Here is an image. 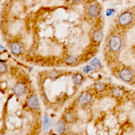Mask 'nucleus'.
<instances>
[{
	"instance_id": "obj_1",
	"label": "nucleus",
	"mask_w": 135,
	"mask_h": 135,
	"mask_svg": "<svg viewBox=\"0 0 135 135\" xmlns=\"http://www.w3.org/2000/svg\"><path fill=\"white\" fill-rule=\"evenodd\" d=\"M122 46L121 39L117 36L112 37L109 41V46L113 51H118L120 49Z\"/></svg>"
},
{
	"instance_id": "obj_2",
	"label": "nucleus",
	"mask_w": 135,
	"mask_h": 135,
	"mask_svg": "<svg viewBox=\"0 0 135 135\" xmlns=\"http://www.w3.org/2000/svg\"><path fill=\"white\" fill-rule=\"evenodd\" d=\"M132 19V15L130 13L125 12L119 16V22L122 25H127L131 22Z\"/></svg>"
},
{
	"instance_id": "obj_3",
	"label": "nucleus",
	"mask_w": 135,
	"mask_h": 135,
	"mask_svg": "<svg viewBox=\"0 0 135 135\" xmlns=\"http://www.w3.org/2000/svg\"><path fill=\"white\" fill-rule=\"evenodd\" d=\"M120 76L124 81L129 82L132 79L133 74L130 70L125 69L120 72Z\"/></svg>"
},
{
	"instance_id": "obj_4",
	"label": "nucleus",
	"mask_w": 135,
	"mask_h": 135,
	"mask_svg": "<svg viewBox=\"0 0 135 135\" xmlns=\"http://www.w3.org/2000/svg\"><path fill=\"white\" fill-rule=\"evenodd\" d=\"M91 100V95L87 92L82 93L79 98L78 102L80 104L85 105L89 103Z\"/></svg>"
},
{
	"instance_id": "obj_5",
	"label": "nucleus",
	"mask_w": 135,
	"mask_h": 135,
	"mask_svg": "<svg viewBox=\"0 0 135 135\" xmlns=\"http://www.w3.org/2000/svg\"><path fill=\"white\" fill-rule=\"evenodd\" d=\"M13 92L15 95L21 96L24 94L25 92V86L22 83H17L13 88Z\"/></svg>"
},
{
	"instance_id": "obj_6",
	"label": "nucleus",
	"mask_w": 135,
	"mask_h": 135,
	"mask_svg": "<svg viewBox=\"0 0 135 135\" xmlns=\"http://www.w3.org/2000/svg\"><path fill=\"white\" fill-rule=\"evenodd\" d=\"M38 99L35 95L31 96L27 101V105L32 109H36L38 106Z\"/></svg>"
},
{
	"instance_id": "obj_7",
	"label": "nucleus",
	"mask_w": 135,
	"mask_h": 135,
	"mask_svg": "<svg viewBox=\"0 0 135 135\" xmlns=\"http://www.w3.org/2000/svg\"><path fill=\"white\" fill-rule=\"evenodd\" d=\"M11 51L13 54L18 55L22 52V46L18 42H13L11 45Z\"/></svg>"
},
{
	"instance_id": "obj_8",
	"label": "nucleus",
	"mask_w": 135,
	"mask_h": 135,
	"mask_svg": "<svg viewBox=\"0 0 135 135\" xmlns=\"http://www.w3.org/2000/svg\"><path fill=\"white\" fill-rule=\"evenodd\" d=\"M56 130L60 134L64 133L66 130V126L65 123L62 121H59L56 124Z\"/></svg>"
},
{
	"instance_id": "obj_9",
	"label": "nucleus",
	"mask_w": 135,
	"mask_h": 135,
	"mask_svg": "<svg viewBox=\"0 0 135 135\" xmlns=\"http://www.w3.org/2000/svg\"><path fill=\"white\" fill-rule=\"evenodd\" d=\"M89 13L93 17H96L98 15L99 11L97 5H92L90 6L89 8Z\"/></svg>"
},
{
	"instance_id": "obj_10",
	"label": "nucleus",
	"mask_w": 135,
	"mask_h": 135,
	"mask_svg": "<svg viewBox=\"0 0 135 135\" xmlns=\"http://www.w3.org/2000/svg\"><path fill=\"white\" fill-rule=\"evenodd\" d=\"M103 32L101 30H99L96 31L93 36V38L94 41L97 42H100L103 38Z\"/></svg>"
},
{
	"instance_id": "obj_11",
	"label": "nucleus",
	"mask_w": 135,
	"mask_h": 135,
	"mask_svg": "<svg viewBox=\"0 0 135 135\" xmlns=\"http://www.w3.org/2000/svg\"><path fill=\"white\" fill-rule=\"evenodd\" d=\"M51 125V121L50 118L47 115H45L43 119V130L44 131L47 130Z\"/></svg>"
},
{
	"instance_id": "obj_12",
	"label": "nucleus",
	"mask_w": 135,
	"mask_h": 135,
	"mask_svg": "<svg viewBox=\"0 0 135 135\" xmlns=\"http://www.w3.org/2000/svg\"><path fill=\"white\" fill-rule=\"evenodd\" d=\"M91 64L93 67L95 69H99L101 66V63L100 60L97 58H94L92 60V61L91 62Z\"/></svg>"
},
{
	"instance_id": "obj_13",
	"label": "nucleus",
	"mask_w": 135,
	"mask_h": 135,
	"mask_svg": "<svg viewBox=\"0 0 135 135\" xmlns=\"http://www.w3.org/2000/svg\"><path fill=\"white\" fill-rule=\"evenodd\" d=\"M73 80L76 84H79L82 82L83 80V76L80 74H77L74 76L73 78Z\"/></svg>"
},
{
	"instance_id": "obj_14",
	"label": "nucleus",
	"mask_w": 135,
	"mask_h": 135,
	"mask_svg": "<svg viewBox=\"0 0 135 135\" xmlns=\"http://www.w3.org/2000/svg\"><path fill=\"white\" fill-rule=\"evenodd\" d=\"M7 70V66L3 63H0V74H2L6 72Z\"/></svg>"
},
{
	"instance_id": "obj_15",
	"label": "nucleus",
	"mask_w": 135,
	"mask_h": 135,
	"mask_svg": "<svg viewBox=\"0 0 135 135\" xmlns=\"http://www.w3.org/2000/svg\"><path fill=\"white\" fill-rule=\"evenodd\" d=\"M104 85L103 84H98L96 85L95 89L98 91H101L104 89Z\"/></svg>"
},
{
	"instance_id": "obj_16",
	"label": "nucleus",
	"mask_w": 135,
	"mask_h": 135,
	"mask_svg": "<svg viewBox=\"0 0 135 135\" xmlns=\"http://www.w3.org/2000/svg\"><path fill=\"white\" fill-rule=\"evenodd\" d=\"M92 70V68L90 66H85V67L84 68L83 71H84V72H85V73H88V72H89V71H91Z\"/></svg>"
},
{
	"instance_id": "obj_17",
	"label": "nucleus",
	"mask_w": 135,
	"mask_h": 135,
	"mask_svg": "<svg viewBox=\"0 0 135 135\" xmlns=\"http://www.w3.org/2000/svg\"><path fill=\"white\" fill-rule=\"evenodd\" d=\"M74 61H75V59H74V57H72V56L70 57L69 58V59H68V62H71V63L74 62Z\"/></svg>"
},
{
	"instance_id": "obj_18",
	"label": "nucleus",
	"mask_w": 135,
	"mask_h": 135,
	"mask_svg": "<svg viewBox=\"0 0 135 135\" xmlns=\"http://www.w3.org/2000/svg\"><path fill=\"white\" fill-rule=\"evenodd\" d=\"M73 2H79L81 0H72Z\"/></svg>"
},
{
	"instance_id": "obj_19",
	"label": "nucleus",
	"mask_w": 135,
	"mask_h": 135,
	"mask_svg": "<svg viewBox=\"0 0 135 135\" xmlns=\"http://www.w3.org/2000/svg\"><path fill=\"white\" fill-rule=\"evenodd\" d=\"M0 135H3V134L2 133H0Z\"/></svg>"
},
{
	"instance_id": "obj_20",
	"label": "nucleus",
	"mask_w": 135,
	"mask_h": 135,
	"mask_svg": "<svg viewBox=\"0 0 135 135\" xmlns=\"http://www.w3.org/2000/svg\"><path fill=\"white\" fill-rule=\"evenodd\" d=\"M71 135H74V134H71Z\"/></svg>"
}]
</instances>
